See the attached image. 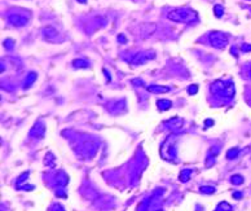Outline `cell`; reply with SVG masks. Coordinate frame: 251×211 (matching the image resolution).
Here are the masks:
<instances>
[{"mask_svg": "<svg viewBox=\"0 0 251 211\" xmlns=\"http://www.w3.org/2000/svg\"><path fill=\"white\" fill-rule=\"evenodd\" d=\"M168 19L174 22H192L193 19L197 18L195 12L188 9V8H177V9L171 10L167 14Z\"/></svg>", "mask_w": 251, "mask_h": 211, "instance_id": "cell-1", "label": "cell"}, {"mask_svg": "<svg viewBox=\"0 0 251 211\" xmlns=\"http://www.w3.org/2000/svg\"><path fill=\"white\" fill-rule=\"evenodd\" d=\"M209 40L211 43V45L215 47L218 49H224L226 44H228V35L220 31H212L209 35Z\"/></svg>", "mask_w": 251, "mask_h": 211, "instance_id": "cell-2", "label": "cell"}, {"mask_svg": "<svg viewBox=\"0 0 251 211\" xmlns=\"http://www.w3.org/2000/svg\"><path fill=\"white\" fill-rule=\"evenodd\" d=\"M155 58V52L151 49H146V51H143V52L135 54V57L131 60V64L132 65H144L149 62L150 60H154Z\"/></svg>", "mask_w": 251, "mask_h": 211, "instance_id": "cell-3", "label": "cell"}, {"mask_svg": "<svg viewBox=\"0 0 251 211\" xmlns=\"http://www.w3.org/2000/svg\"><path fill=\"white\" fill-rule=\"evenodd\" d=\"M42 34H43V38H44L47 42H49V43H58V42L64 40V38H61V34L50 25L43 27Z\"/></svg>", "mask_w": 251, "mask_h": 211, "instance_id": "cell-4", "label": "cell"}, {"mask_svg": "<svg viewBox=\"0 0 251 211\" xmlns=\"http://www.w3.org/2000/svg\"><path fill=\"white\" fill-rule=\"evenodd\" d=\"M8 21H9L13 26H17V27H22L27 25V22H29V17H26V16H22L19 13H10L9 17H8Z\"/></svg>", "mask_w": 251, "mask_h": 211, "instance_id": "cell-5", "label": "cell"}, {"mask_svg": "<svg viewBox=\"0 0 251 211\" xmlns=\"http://www.w3.org/2000/svg\"><path fill=\"white\" fill-rule=\"evenodd\" d=\"M44 134H45V126L43 124V122H38L30 131V136H33L35 139H43Z\"/></svg>", "mask_w": 251, "mask_h": 211, "instance_id": "cell-6", "label": "cell"}, {"mask_svg": "<svg viewBox=\"0 0 251 211\" xmlns=\"http://www.w3.org/2000/svg\"><path fill=\"white\" fill-rule=\"evenodd\" d=\"M84 152L88 157H93L95 153L97 152V143L93 141V140H89V141L84 143Z\"/></svg>", "mask_w": 251, "mask_h": 211, "instance_id": "cell-7", "label": "cell"}, {"mask_svg": "<svg viewBox=\"0 0 251 211\" xmlns=\"http://www.w3.org/2000/svg\"><path fill=\"white\" fill-rule=\"evenodd\" d=\"M148 91L151 92V93H167V92H170V87L153 84V85H149V87H148Z\"/></svg>", "mask_w": 251, "mask_h": 211, "instance_id": "cell-8", "label": "cell"}, {"mask_svg": "<svg viewBox=\"0 0 251 211\" xmlns=\"http://www.w3.org/2000/svg\"><path fill=\"white\" fill-rule=\"evenodd\" d=\"M73 66L75 69H88L89 68V62L84 58H75L73 61Z\"/></svg>", "mask_w": 251, "mask_h": 211, "instance_id": "cell-9", "label": "cell"}, {"mask_svg": "<svg viewBox=\"0 0 251 211\" xmlns=\"http://www.w3.org/2000/svg\"><path fill=\"white\" fill-rule=\"evenodd\" d=\"M36 78H38V74L35 73V71L29 73V75H27L26 80H25V84H23V88H29V87H31V85H33V84L35 83Z\"/></svg>", "mask_w": 251, "mask_h": 211, "instance_id": "cell-10", "label": "cell"}, {"mask_svg": "<svg viewBox=\"0 0 251 211\" xmlns=\"http://www.w3.org/2000/svg\"><path fill=\"white\" fill-rule=\"evenodd\" d=\"M157 106H158L159 110H168L171 106H172V103L170 100H166V99H162V100H158L157 101Z\"/></svg>", "mask_w": 251, "mask_h": 211, "instance_id": "cell-11", "label": "cell"}, {"mask_svg": "<svg viewBox=\"0 0 251 211\" xmlns=\"http://www.w3.org/2000/svg\"><path fill=\"white\" fill-rule=\"evenodd\" d=\"M57 183H58V185H62V186H65L69 183V176L64 172V171H60V172H58V175H57Z\"/></svg>", "mask_w": 251, "mask_h": 211, "instance_id": "cell-12", "label": "cell"}, {"mask_svg": "<svg viewBox=\"0 0 251 211\" xmlns=\"http://www.w3.org/2000/svg\"><path fill=\"white\" fill-rule=\"evenodd\" d=\"M192 174H193V171H192L190 169L183 170V171H181V174H180V181H183V183H186V181H188V180H189V179H190Z\"/></svg>", "mask_w": 251, "mask_h": 211, "instance_id": "cell-13", "label": "cell"}, {"mask_svg": "<svg viewBox=\"0 0 251 211\" xmlns=\"http://www.w3.org/2000/svg\"><path fill=\"white\" fill-rule=\"evenodd\" d=\"M168 124H171V126H174V128H180V127H183V119L181 118H179V117H175V118H172L170 119L167 122Z\"/></svg>", "mask_w": 251, "mask_h": 211, "instance_id": "cell-14", "label": "cell"}, {"mask_svg": "<svg viewBox=\"0 0 251 211\" xmlns=\"http://www.w3.org/2000/svg\"><path fill=\"white\" fill-rule=\"evenodd\" d=\"M238 153H240V149H238V148H232V149H229L228 152H226V158L234 159L238 155Z\"/></svg>", "mask_w": 251, "mask_h": 211, "instance_id": "cell-15", "label": "cell"}, {"mask_svg": "<svg viewBox=\"0 0 251 211\" xmlns=\"http://www.w3.org/2000/svg\"><path fill=\"white\" fill-rule=\"evenodd\" d=\"M230 210H232V206L228 202H220L216 207V211H230Z\"/></svg>", "mask_w": 251, "mask_h": 211, "instance_id": "cell-16", "label": "cell"}, {"mask_svg": "<svg viewBox=\"0 0 251 211\" xmlns=\"http://www.w3.org/2000/svg\"><path fill=\"white\" fill-rule=\"evenodd\" d=\"M230 181H232L234 185H241L245 180H244V176H241V175H233V176L230 178Z\"/></svg>", "mask_w": 251, "mask_h": 211, "instance_id": "cell-17", "label": "cell"}, {"mask_svg": "<svg viewBox=\"0 0 251 211\" xmlns=\"http://www.w3.org/2000/svg\"><path fill=\"white\" fill-rule=\"evenodd\" d=\"M214 13L216 17H221L223 13H224V8H223L220 4H216V5L214 7Z\"/></svg>", "mask_w": 251, "mask_h": 211, "instance_id": "cell-18", "label": "cell"}, {"mask_svg": "<svg viewBox=\"0 0 251 211\" xmlns=\"http://www.w3.org/2000/svg\"><path fill=\"white\" fill-rule=\"evenodd\" d=\"M4 47H5L8 51H12L14 48V40L13 39H7V40H4Z\"/></svg>", "mask_w": 251, "mask_h": 211, "instance_id": "cell-19", "label": "cell"}, {"mask_svg": "<svg viewBox=\"0 0 251 211\" xmlns=\"http://www.w3.org/2000/svg\"><path fill=\"white\" fill-rule=\"evenodd\" d=\"M201 192L205 194H212V193H215V188L214 186H202Z\"/></svg>", "mask_w": 251, "mask_h": 211, "instance_id": "cell-20", "label": "cell"}, {"mask_svg": "<svg viewBox=\"0 0 251 211\" xmlns=\"http://www.w3.org/2000/svg\"><path fill=\"white\" fill-rule=\"evenodd\" d=\"M197 92H198V85H195V84L189 85V88H188V93H189V95H195Z\"/></svg>", "mask_w": 251, "mask_h": 211, "instance_id": "cell-21", "label": "cell"}, {"mask_svg": "<svg viewBox=\"0 0 251 211\" xmlns=\"http://www.w3.org/2000/svg\"><path fill=\"white\" fill-rule=\"evenodd\" d=\"M214 163H215V155L214 157H210L209 155V157H207V162H206V167H210L211 165H214Z\"/></svg>", "mask_w": 251, "mask_h": 211, "instance_id": "cell-22", "label": "cell"}, {"mask_svg": "<svg viewBox=\"0 0 251 211\" xmlns=\"http://www.w3.org/2000/svg\"><path fill=\"white\" fill-rule=\"evenodd\" d=\"M52 211H65V209L62 207L61 205H58V204H56V205H54L53 207H52Z\"/></svg>", "mask_w": 251, "mask_h": 211, "instance_id": "cell-23", "label": "cell"}, {"mask_svg": "<svg viewBox=\"0 0 251 211\" xmlns=\"http://www.w3.org/2000/svg\"><path fill=\"white\" fill-rule=\"evenodd\" d=\"M241 51H244V52H250L251 51V45L250 44H244L241 47Z\"/></svg>", "mask_w": 251, "mask_h": 211, "instance_id": "cell-24", "label": "cell"}, {"mask_svg": "<svg viewBox=\"0 0 251 211\" xmlns=\"http://www.w3.org/2000/svg\"><path fill=\"white\" fill-rule=\"evenodd\" d=\"M118 42H120V43H127V39H126V36L123 34H119L118 35Z\"/></svg>", "mask_w": 251, "mask_h": 211, "instance_id": "cell-25", "label": "cell"}, {"mask_svg": "<svg viewBox=\"0 0 251 211\" xmlns=\"http://www.w3.org/2000/svg\"><path fill=\"white\" fill-rule=\"evenodd\" d=\"M212 124H214V120L212 119H206L205 120V126L206 127H210V126H212Z\"/></svg>", "mask_w": 251, "mask_h": 211, "instance_id": "cell-26", "label": "cell"}, {"mask_svg": "<svg viewBox=\"0 0 251 211\" xmlns=\"http://www.w3.org/2000/svg\"><path fill=\"white\" fill-rule=\"evenodd\" d=\"M233 197L236 198V200H240V198H242V193L241 192H236V193H233Z\"/></svg>", "mask_w": 251, "mask_h": 211, "instance_id": "cell-27", "label": "cell"}, {"mask_svg": "<svg viewBox=\"0 0 251 211\" xmlns=\"http://www.w3.org/2000/svg\"><path fill=\"white\" fill-rule=\"evenodd\" d=\"M132 83L133 84H144V82L140 80V79H135V80H132Z\"/></svg>", "mask_w": 251, "mask_h": 211, "instance_id": "cell-28", "label": "cell"}, {"mask_svg": "<svg viewBox=\"0 0 251 211\" xmlns=\"http://www.w3.org/2000/svg\"><path fill=\"white\" fill-rule=\"evenodd\" d=\"M230 52L233 53V56H237V49L234 48V47H232V49H230Z\"/></svg>", "mask_w": 251, "mask_h": 211, "instance_id": "cell-29", "label": "cell"}, {"mask_svg": "<svg viewBox=\"0 0 251 211\" xmlns=\"http://www.w3.org/2000/svg\"><path fill=\"white\" fill-rule=\"evenodd\" d=\"M78 1L82 3V4H85V3H87V0H78Z\"/></svg>", "mask_w": 251, "mask_h": 211, "instance_id": "cell-30", "label": "cell"}, {"mask_svg": "<svg viewBox=\"0 0 251 211\" xmlns=\"http://www.w3.org/2000/svg\"><path fill=\"white\" fill-rule=\"evenodd\" d=\"M250 78H251V69H250Z\"/></svg>", "mask_w": 251, "mask_h": 211, "instance_id": "cell-31", "label": "cell"}, {"mask_svg": "<svg viewBox=\"0 0 251 211\" xmlns=\"http://www.w3.org/2000/svg\"><path fill=\"white\" fill-rule=\"evenodd\" d=\"M155 211H162V210H155Z\"/></svg>", "mask_w": 251, "mask_h": 211, "instance_id": "cell-32", "label": "cell"}]
</instances>
